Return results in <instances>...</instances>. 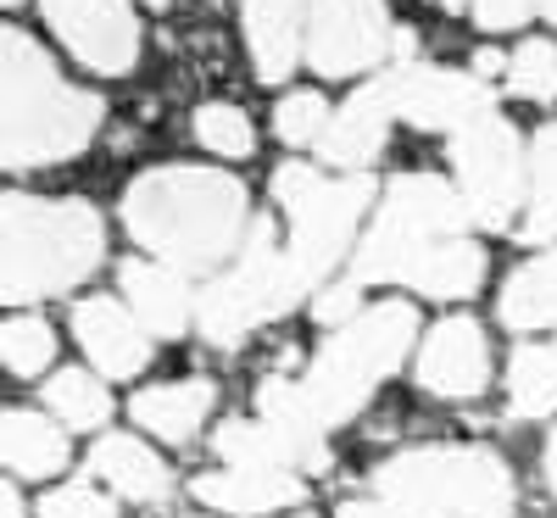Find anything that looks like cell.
<instances>
[{"mask_svg": "<svg viewBox=\"0 0 557 518\" xmlns=\"http://www.w3.org/2000/svg\"><path fill=\"white\" fill-rule=\"evenodd\" d=\"M251 223L246 184L218 168H151L123 196V229L134 234V246L178 273L235 262Z\"/></svg>", "mask_w": 557, "mask_h": 518, "instance_id": "obj_1", "label": "cell"}, {"mask_svg": "<svg viewBox=\"0 0 557 518\" xmlns=\"http://www.w3.org/2000/svg\"><path fill=\"white\" fill-rule=\"evenodd\" d=\"M101 123V96L62 84L57 62L23 28L0 34V162L12 173L78 157Z\"/></svg>", "mask_w": 557, "mask_h": 518, "instance_id": "obj_2", "label": "cell"}, {"mask_svg": "<svg viewBox=\"0 0 557 518\" xmlns=\"http://www.w3.org/2000/svg\"><path fill=\"white\" fill-rule=\"evenodd\" d=\"M462 223H469V207H462L457 196V184L435 178V173H401L374 223H368L362 234V246L351 251L346 273L335 279V285H323L312 312L323 323H346L357 318V296L368 285H407V273L412 262L424 257L435 240H451V234H462Z\"/></svg>", "mask_w": 557, "mask_h": 518, "instance_id": "obj_3", "label": "cell"}, {"mask_svg": "<svg viewBox=\"0 0 557 518\" xmlns=\"http://www.w3.org/2000/svg\"><path fill=\"white\" fill-rule=\"evenodd\" d=\"M107 229L89 201H45L12 190L0 201V296L28 307L39 296H62L101 268Z\"/></svg>", "mask_w": 557, "mask_h": 518, "instance_id": "obj_4", "label": "cell"}, {"mask_svg": "<svg viewBox=\"0 0 557 518\" xmlns=\"http://www.w3.org/2000/svg\"><path fill=\"white\" fill-rule=\"evenodd\" d=\"M273 196L285 207V291L290 307L318 296L323 285H335V273L351 262V234L368 218L374 201V178L346 173V178H323L307 162H285L273 173Z\"/></svg>", "mask_w": 557, "mask_h": 518, "instance_id": "obj_5", "label": "cell"}, {"mask_svg": "<svg viewBox=\"0 0 557 518\" xmlns=\"http://www.w3.org/2000/svg\"><path fill=\"white\" fill-rule=\"evenodd\" d=\"M412 335H418V312L401 307V301H380L362 318L335 323V335L323 341L312 368L296 373L301 407L312 412V423L323 435L368 407V396H374L401 368V357L412 351Z\"/></svg>", "mask_w": 557, "mask_h": 518, "instance_id": "obj_6", "label": "cell"}, {"mask_svg": "<svg viewBox=\"0 0 557 518\" xmlns=\"http://www.w3.org/2000/svg\"><path fill=\"white\" fill-rule=\"evenodd\" d=\"M380 496L407 518H513L519 491L496 452L480 446H418L374 474Z\"/></svg>", "mask_w": 557, "mask_h": 518, "instance_id": "obj_7", "label": "cell"}, {"mask_svg": "<svg viewBox=\"0 0 557 518\" xmlns=\"http://www.w3.org/2000/svg\"><path fill=\"white\" fill-rule=\"evenodd\" d=\"M290 312V291H285V240L268 229V218L251 223L246 246L223 279L196 296V323L212 346H240L257 323Z\"/></svg>", "mask_w": 557, "mask_h": 518, "instance_id": "obj_8", "label": "cell"}, {"mask_svg": "<svg viewBox=\"0 0 557 518\" xmlns=\"http://www.w3.org/2000/svg\"><path fill=\"white\" fill-rule=\"evenodd\" d=\"M451 173H457V196L469 207L474 229H507V218L519 212L530 190V157L519 146V128L507 123L496 107L469 118L451 134Z\"/></svg>", "mask_w": 557, "mask_h": 518, "instance_id": "obj_9", "label": "cell"}, {"mask_svg": "<svg viewBox=\"0 0 557 518\" xmlns=\"http://www.w3.org/2000/svg\"><path fill=\"white\" fill-rule=\"evenodd\" d=\"M396 51L385 0H307V62L323 78L368 73Z\"/></svg>", "mask_w": 557, "mask_h": 518, "instance_id": "obj_10", "label": "cell"}, {"mask_svg": "<svg viewBox=\"0 0 557 518\" xmlns=\"http://www.w3.org/2000/svg\"><path fill=\"white\" fill-rule=\"evenodd\" d=\"M51 34L67 45V57L84 62L89 73H128L139 62V28L128 0H39Z\"/></svg>", "mask_w": 557, "mask_h": 518, "instance_id": "obj_11", "label": "cell"}, {"mask_svg": "<svg viewBox=\"0 0 557 518\" xmlns=\"http://www.w3.org/2000/svg\"><path fill=\"white\" fill-rule=\"evenodd\" d=\"M391 107L401 123L430 128V134H457L469 118H480L491 107V89L474 73H451V67H430V62H401L385 73Z\"/></svg>", "mask_w": 557, "mask_h": 518, "instance_id": "obj_12", "label": "cell"}, {"mask_svg": "<svg viewBox=\"0 0 557 518\" xmlns=\"http://www.w3.org/2000/svg\"><path fill=\"white\" fill-rule=\"evenodd\" d=\"M485 380H491V357H485V329L474 318H441L424 346H418V385L441 402H474L485 396Z\"/></svg>", "mask_w": 557, "mask_h": 518, "instance_id": "obj_13", "label": "cell"}, {"mask_svg": "<svg viewBox=\"0 0 557 518\" xmlns=\"http://www.w3.org/2000/svg\"><path fill=\"white\" fill-rule=\"evenodd\" d=\"M73 335H78V346L89 351V362H96L107 380H134V373L151 362V346H146L151 329L112 296L78 301L73 307Z\"/></svg>", "mask_w": 557, "mask_h": 518, "instance_id": "obj_14", "label": "cell"}, {"mask_svg": "<svg viewBox=\"0 0 557 518\" xmlns=\"http://www.w3.org/2000/svg\"><path fill=\"white\" fill-rule=\"evenodd\" d=\"M391 123H396L391 89H385V78H374V84H362L357 96L330 118V134H323V146H318V151H323V162L341 168V173H362L368 162L385 151Z\"/></svg>", "mask_w": 557, "mask_h": 518, "instance_id": "obj_15", "label": "cell"}, {"mask_svg": "<svg viewBox=\"0 0 557 518\" xmlns=\"http://www.w3.org/2000/svg\"><path fill=\"white\" fill-rule=\"evenodd\" d=\"M190 491H196L207 507L240 513V518L296 507V502L307 496V485L290 474V468H246V462H228V468H212V474H196Z\"/></svg>", "mask_w": 557, "mask_h": 518, "instance_id": "obj_16", "label": "cell"}, {"mask_svg": "<svg viewBox=\"0 0 557 518\" xmlns=\"http://www.w3.org/2000/svg\"><path fill=\"white\" fill-rule=\"evenodd\" d=\"M212 446H218L223 462H246V468H290V474L330 462L323 441H307V435L285 430V423H273V418H235V423H223V430L212 435Z\"/></svg>", "mask_w": 557, "mask_h": 518, "instance_id": "obj_17", "label": "cell"}, {"mask_svg": "<svg viewBox=\"0 0 557 518\" xmlns=\"http://www.w3.org/2000/svg\"><path fill=\"white\" fill-rule=\"evenodd\" d=\"M301 7L307 0H246V45H251V67L262 84H285L296 62L307 57Z\"/></svg>", "mask_w": 557, "mask_h": 518, "instance_id": "obj_18", "label": "cell"}, {"mask_svg": "<svg viewBox=\"0 0 557 518\" xmlns=\"http://www.w3.org/2000/svg\"><path fill=\"white\" fill-rule=\"evenodd\" d=\"M123 296L134 307V318L151 329V335H184V323L196 312V296L184 291V273L162 268V262H123Z\"/></svg>", "mask_w": 557, "mask_h": 518, "instance_id": "obj_19", "label": "cell"}, {"mask_svg": "<svg viewBox=\"0 0 557 518\" xmlns=\"http://www.w3.org/2000/svg\"><path fill=\"white\" fill-rule=\"evenodd\" d=\"M0 457H7L17 480H51L67 468V435L45 412L12 407L0 418Z\"/></svg>", "mask_w": 557, "mask_h": 518, "instance_id": "obj_20", "label": "cell"}, {"mask_svg": "<svg viewBox=\"0 0 557 518\" xmlns=\"http://www.w3.org/2000/svg\"><path fill=\"white\" fill-rule=\"evenodd\" d=\"M89 474L107 480L128 502H162L168 485H173L168 480V462L146 441H134V435H107L96 452H89Z\"/></svg>", "mask_w": 557, "mask_h": 518, "instance_id": "obj_21", "label": "cell"}, {"mask_svg": "<svg viewBox=\"0 0 557 518\" xmlns=\"http://www.w3.org/2000/svg\"><path fill=\"white\" fill-rule=\"evenodd\" d=\"M212 412V380H178V385H151L134 396V423L157 441H190Z\"/></svg>", "mask_w": 557, "mask_h": 518, "instance_id": "obj_22", "label": "cell"}, {"mask_svg": "<svg viewBox=\"0 0 557 518\" xmlns=\"http://www.w3.org/2000/svg\"><path fill=\"white\" fill-rule=\"evenodd\" d=\"M480 279H485V251L474 240H462V234H451V240H435L412 262L407 291L435 296V301H462V296L480 291Z\"/></svg>", "mask_w": 557, "mask_h": 518, "instance_id": "obj_23", "label": "cell"}, {"mask_svg": "<svg viewBox=\"0 0 557 518\" xmlns=\"http://www.w3.org/2000/svg\"><path fill=\"white\" fill-rule=\"evenodd\" d=\"M502 323H513V329H552L557 323V251L524 262L502 285Z\"/></svg>", "mask_w": 557, "mask_h": 518, "instance_id": "obj_24", "label": "cell"}, {"mask_svg": "<svg viewBox=\"0 0 557 518\" xmlns=\"http://www.w3.org/2000/svg\"><path fill=\"white\" fill-rule=\"evenodd\" d=\"M524 240H557V123L535 134L530 146V207H524Z\"/></svg>", "mask_w": 557, "mask_h": 518, "instance_id": "obj_25", "label": "cell"}, {"mask_svg": "<svg viewBox=\"0 0 557 518\" xmlns=\"http://www.w3.org/2000/svg\"><path fill=\"white\" fill-rule=\"evenodd\" d=\"M507 396L519 418L557 412V346H519L507 368Z\"/></svg>", "mask_w": 557, "mask_h": 518, "instance_id": "obj_26", "label": "cell"}, {"mask_svg": "<svg viewBox=\"0 0 557 518\" xmlns=\"http://www.w3.org/2000/svg\"><path fill=\"white\" fill-rule=\"evenodd\" d=\"M45 402H51V412L67 423V430H101V423L112 418V396L101 391V380H89L84 368L57 373V380L45 385Z\"/></svg>", "mask_w": 557, "mask_h": 518, "instance_id": "obj_27", "label": "cell"}, {"mask_svg": "<svg viewBox=\"0 0 557 518\" xmlns=\"http://www.w3.org/2000/svg\"><path fill=\"white\" fill-rule=\"evenodd\" d=\"M196 139H201L207 151H218L223 162H240V157L257 151L251 118H246L240 107H228V101H207V107L196 112Z\"/></svg>", "mask_w": 557, "mask_h": 518, "instance_id": "obj_28", "label": "cell"}, {"mask_svg": "<svg viewBox=\"0 0 557 518\" xmlns=\"http://www.w3.org/2000/svg\"><path fill=\"white\" fill-rule=\"evenodd\" d=\"M0 357H7V368L17 373V380H34V373H45V362L57 357V335L45 318H12L7 329H0Z\"/></svg>", "mask_w": 557, "mask_h": 518, "instance_id": "obj_29", "label": "cell"}, {"mask_svg": "<svg viewBox=\"0 0 557 518\" xmlns=\"http://www.w3.org/2000/svg\"><path fill=\"white\" fill-rule=\"evenodd\" d=\"M507 89H513L519 101H557V51L546 39H530L513 51V62H507Z\"/></svg>", "mask_w": 557, "mask_h": 518, "instance_id": "obj_30", "label": "cell"}, {"mask_svg": "<svg viewBox=\"0 0 557 518\" xmlns=\"http://www.w3.org/2000/svg\"><path fill=\"white\" fill-rule=\"evenodd\" d=\"M330 118H335V112H330V101H323L318 89H296V96L278 101L273 128H278V139H285V146H323Z\"/></svg>", "mask_w": 557, "mask_h": 518, "instance_id": "obj_31", "label": "cell"}, {"mask_svg": "<svg viewBox=\"0 0 557 518\" xmlns=\"http://www.w3.org/2000/svg\"><path fill=\"white\" fill-rule=\"evenodd\" d=\"M39 518H117V507H112V496H101L96 485H62V491H51L39 502Z\"/></svg>", "mask_w": 557, "mask_h": 518, "instance_id": "obj_32", "label": "cell"}, {"mask_svg": "<svg viewBox=\"0 0 557 518\" xmlns=\"http://www.w3.org/2000/svg\"><path fill=\"white\" fill-rule=\"evenodd\" d=\"M530 7L535 0H474V23L485 34H502V28H519L530 17Z\"/></svg>", "mask_w": 557, "mask_h": 518, "instance_id": "obj_33", "label": "cell"}, {"mask_svg": "<svg viewBox=\"0 0 557 518\" xmlns=\"http://www.w3.org/2000/svg\"><path fill=\"white\" fill-rule=\"evenodd\" d=\"M341 518H407L401 507H391V502H346L341 507Z\"/></svg>", "mask_w": 557, "mask_h": 518, "instance_id": "obj_34", "label": "cell"}, {"mask_svg": "<svg viewBox=\"0 0 557 518\" xmlns=\"http://www.w3.org/2000/svg\"><path fill=\"white\" fill-rule=\"evenodd\" d=\"M0 518H23V496H17V485H0Z\"/></svg>", "mask_w": 557, "mask_h": 518, "instance_id": "obj_35", "label": "cell"}, {"mask_svg": "<svg viewBox=\"0 0 557 518\" xmlns=\"http://www.w3.org/2000/svg\"><path fill=\"white\" fill-rule=\"evenodd\" d=\"M502 67H507V62H502L496 51H480V57H474V78H491V73H502Z\"/></svg>", "mask_w": 557, "mask_h": 518, "instance_id": "obj_36", "label": "cell"}, {"mask_svg": "<svg viewBox=\"0 0 557 518\" xmlns=\"http://www.w3.org/2000/svg\"><path fill=\"white\" fill-rule=\"evenodd\" d=\"M546 485H552V496H557V435H552V446H546Z\"/></svg>", "mask_w": 557, "mask_h": 518, "instance_id": "obj_37", "label": "cell"}, {"mask_svg": "<svg viewBox=\"0 0 557 518\" xmlns=\"http://www.w3.org/2000/svg\"><path fill=\"white\" fill-rule=\"evenodd\" d=\"M535 7H541V12H546V17L557 23V0H535Z\"/></svg>", "mask_w": 557, "mask_h": 518, "instance_id": "obj_38", "label": "cell"}, {"mask_svg": "<svg viewBox=\"0 0 557 518\" xmlns=\"http://www.w3.org/2000/svg\"><path fill=\"white\" fill-rule=\"evenodd\" d=\"M441 7H446V12H462V7H469V0H441Z\"/></svg>", "mask_w": 557, "mask_h": 518, "instance_id": "obj_39", "label": "cell"}, {"mask_svg": "<svg viewBox=\"0 0 557 518\" xmlns=\"http://www.w3.org/2000/svg\"><path fill=\"white\" fill-rule=\"evenodd\" d=\"M146 7H151V12H162V7H168V0H146Z\"/></svg>", "mask_w": 557, "mask_h": 518, "instance_id": "obj_40", "label": "cell"}, {"mask_svg": "<svg viewBox=\"0 0 557 518\" xmlns=\"http://www.w3.org/2000/svg\"><path fill=\"white\" fill-rule=\"evenodd\" d=\"M7 7H23V0H7Z\"/></svg>", "mask_w": 557, "mask_h": 518, "instance_id": "obj_41", "label": "cell"}]
</instances>
